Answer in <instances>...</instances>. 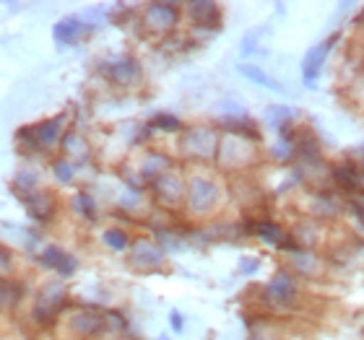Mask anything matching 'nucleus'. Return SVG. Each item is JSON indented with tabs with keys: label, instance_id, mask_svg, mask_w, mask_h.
I'll list each match as a JSON object with an SVG mask.
<instances>
[{
	"label": "nucleus",
	"instance_id": "16",
	"mask_svg": "<svg viewBox=\"0 0 364 340\" xmlns=\"http://www.w3.org/2000/svg\"><path fill=\"white\" fill-rule=\"evenodd\" d=\"M240 73H245L247 78H252V84L263 86V89H268V91H284V86L276 84V81H273L271 76H266L263 70L252 68V65H240Z\"/></svg>",
	"mask_w": 364,
	"mask_h": 340
},
{
	"label": "nucleus",
	"instance_id": "11",
	"mask_svg": "<svg viewBox=\"0 0 364 340\" xmlns=\"http://www.w3.org/2000/svg\"><path fill=\"white\" fill-rule=\"evenodd\" d=\"M331 45H333V39H331L326 47L320 45V47H315V50H310V53H307V57L302 60L304 81H307L310 86L315 84V78H318L320 68H323V62H326V55H328V50H331Z\"/></svg>",
	"mask_w": 364,
	"mask_h": 340
},
{
	"label": "nucleus",
	"instance_id": "21",
	"mask_svg": "<svg viewBox=\"0 0 364 340\" xmlns=\"http://www.w3.org/2000/svg\"><path fill=\"white\" fill-rule=\"evenodd\" d=\"M14 185L18 190H26V195H31V192H34V185H37V174L31 172V169H21V172L16 174Z\"/></svg>",
	"mask_w": 364,
	"mask_h": 340
},
{
	"label": "nucleus",
	"instance_id": "2",
	"mask_svg": "<svg viewBox=\"0 0 364 340\" xmlns=\"http://www.w3.org/2000/svg\"><path fill=\"white\" fill-rule=\"evenodd\" d=\"M130 263L136 265L138 270H151L164 263V250L161 244L151 242V239H136L130 244Z\"/></svg>",
	"mask_w": 364,
	"mask_h": 340
},
{
	"label": "nucleus",
	"instance_id": "5",
	"mask_svg": "<svg viewBox=\"0 0 364 340\" xmlns=\"http://www.w3.org/2000/svg\"><path fill=\"white\" fill-rule=\"evenodd\" d=\"M89 31H91L89 23H84L78 16H68V18H63V21L55 23L53 34L60 45H78Z\"/></svg>",
	"mask_w": 364,
	"mask_h": 340
},
{
	"label": "nucleus",
	"instance_id": "28",
	"mask_svg": "<svg viewBox=\"0 0 364 340\" xmlns=\"http://www.w3.org/2000/svg\"><path fill=\"white\" fill-rule=\"evenodd\" d=\"M351 156L357 159L359 167H364V146H362V148H354V151H351Z\"/></svg>",
	"mask_w": 364,
	"mask_h": 340
},
{
	"label": "nucleus",
	"instance_id": "24",
	"mask_svg": "<svg viewBox=\"0 0 364 340\" xmlns=\"http://www.w3.org/2000/svg\"><path fill=\"white\" fill-rule=\"evenodd\" d=\"M151 125H154V128H159V130H169V133L182 128L180 120H177V117H172V114H156V117L151 120Z\"/></svg>",
	"mask_w": 364,
	"mask_h": 340
},
{
	"label": "nucleus",
	"instance_id": "7",
	"mask_svg": "<svg viewBox=\"0 0 364 340\" xmlns=\"http://www.w3.org/2000/svg\"><path fill=\"white\" fill-rule=\"evenodd\" d=\"M266 296L276 304V307H287V304L294 302V296H296L294 280L289 278L287 273H279V275L266 286Z\"/></svg>",
	"mask_w": 364,
	"mask_h": 340
},
{
	"label": "nucleus",
	"instance_id": "1",
	"mask_svg": "<svg viewBox=\"0 0 364 340\" xmlns=\"http://www.w3.org/2000/svg\"><path fill=\"white\" fill-rule=\"evenodd\" d=\"M216 197H219V187H216L211 180H205V177H196V180H190V187H188L190 211L208 213L213 205H216Z\"/></svg>",
	"mask_w": 364,
	"mask_h": 340
},
{
	"label": "nucleus",
	"instance_id": "9",
	"mask_svg": "<svg viewBox=\"0 0 364 340\" xmlns=\"http://www.w3.org/2000/svg\"><path fill=\"white\" fill-rule=\"evenodd\" d=\"M63 302H65V288L60 283H50L45 286L42 296H39V304H37V317L45 319V317H53L55 312L60 309Z\"/></svg>",
	"mask_w": 364,
	"mask_h": 340
},
{
	"label": "nucleus",
	"instance_id": "3",
	"mask_svg": "<svg viewBox=\"0 0 364 340\" xmlns=\"http://www.w3.org/2000/svg\"><path fill=\"white\" fill-rule=\"evenodd\" d=\"M63 120H65V114L55 117V120L39 122V125H34V128H23V130H18V138H29L31 146L50 148V146H55V143H58V138H60Z\"/></svg>",
	"mask_w": 364,
	"mask_h": 340
},
{
	"label": "nucleus",
	"instance_id": "17",
	"mask_svg": "<svg viewBox=\"0 0 364 340\" xmlns=\"http://www.w3.org/2000/svg\"><path fill=\"white\" fill-rule=\"evenodd\" d=\"M105 244L109 247V250H114V252H122V250H128L130 247V236L122 231V229H107L105 231Z\"/></svg>",
	"mask_w": 364,
	"mask_h": 340
},
{
	"label": "nucleus",
	"instance_id": "22",
	"mask_svg": "<svg viewBox=\"0 0 364 340\" xmlns=\"http://www.w3.org/2000/svg\"><path fill=\"white\" fill-rule=\"evenodd\" d=\"M53 172H55V177H58V182H63V185H68V182L73 180V174H76V169H73V164H70V161L60 159V161H55V164H53Z\"/></svg>",
	"mask_w": 364,
	"mask_h": 340
},
{
	"label": "nucleus",
	"instance_id": "26",
	"mask_svg": "<svg viewBox=\"0 0 364 340\" xmlns=\"http://www.w3.org/2000/svg\"><path fill=\"white\" fill-rule=\"evenodd\" d=\"M240 268H242V273H252L255 268H258V260H250V257H245V260H240Z\"/></svg>",
	"mask_w": 364,
	"mask_h": 340
},
{
	"label": "nucleus",
	"instance_id": "4",
	"mask_svg": "<svg viewBox=\"0 0 364 340\" xmlns=\"http://www.w3.org/2000/svg\"><path fill=\"white\" fill-rule=\"evenodd\" d=\"M185 148L198 159H211L219 148V136L211 128H190L185 136Z\"/></svg>",
	"mask_w": 364,
	"mask_h": 340
},
{
	"label": "nucleus",
	"instance_id": "13",
	"mask_svg": "<svg viewBox=\"0 0 364 340\" xmlns=\"http://www.w3.org/2000/svg\"><path fill=\"white\" fill-rule=\"evenodd\" d=\"M107 317H102V314H97V312H78V314H73V319H70V327L76 330V333L81 335H94L99 333L102 327H105Z\"/></svg>",
	"mask_w": 364,
	"mask_h": 340
},
{
	"label": "nucleus",
	"instance_id": "15",
	"mask_svg": "<svg viewBox=\"0 0 364 340\" xmlns=\"http://www.w3.org/2000/svg\"><path fill=\"white\" fill-rule=\"evenodd\" d=\"M18 299H21V288H18V283L0 278V309H11V307H16Z\"/></svg>",
	"mask_w": 364,
	"mask_h": 340
},
{
	"label": "nucleus",
	"instance_id": "10",
	"mask_svg": "<svg viewBox=\"0 0 364 340\" xmlns=\"http://www.w3.org/2000/svg\"><path fill=\"white\" fill-rule=\"evenodd\" d=\"M107 76L112 78L114 84H133L141 78V65H138L133 57H120V60H114L107 65Z\"/></svg>",
	"mask_w": 364,
	"mask_h": 340
},
{
	"label": "nucleus",
	"instance_id": "23",
	"mask_svg": "<svg viewBox=\"0 0 364 340\" xmlns=\"http://www.w3.org/2000/svg\"><path fill=\"white\" fill-rule=\"evenodd\" d=\"M73 205H76L78 213H84L86 219H94V213H97V208H94V200H91L86 192H78V195L73 197Z\"/></svg>",
	"mask_w": 364,
	"mask_h": 340
},
{
	"label": "nucleus",
	"instance_id": "29",
	"mask_svg": "<svg viewBox=\"0 0 364 340\" xmlns=\"http://www.w3.org/2000/svg\"><path fill=\"white\" fill-rule=\"evenodd\" d=\"M357 216H359V221L364 224V208H357Z\"/></svg>",
	"mask_w": 364,
	"mask_h": 340
},
{
	"label": "nucleus",
	"instance_id": "19",
	"mask_svg": "<svg viewBox=\"0 0 364 340\" xmlns=\"http://www.w3.org/2000/svg\"><path fill=\"white\" fill-rule=\"evenodd\" d=\"M63 148H65V153H70V156H78L81 161L89 156V146H86L84 141L76 136V133H68V136H65V141H63Z\"/></svg>",
	"mask_w": 364,
	"mask_h": 340
},
{
	"label": "nucleus",
	"instance_id": "18",
	"mask_svg": "<svg viewBox=\"0 0 364 340\" xmlns=\"http://www.w3.org/2000/svg\"><path fill=\"white\" fill-rule=\"evenodd\" d=\"M255 234L263 236V239L271 244H281L284 239H287L284 231H281V226H276V224H271V221H258V224H255Z\"/></svg>",
	"mask_w": 364,
	"mask_h": 340
},
{
	"label": "nucleus",
	"instance_id": "25",
	"mask_svg": "<svg viewBox=\"0 0 364 340\" xmlns=\"http://www.w3.org/2000/svg\"><path fill=\"white\" fill-rule=\"evenodd\" d=\"M169 322H172V327H175V333H182V327H185V319H182L180 312H172V314H169Z\"/></svg>",
	"mask_w": 364,
	"mask_h": 340
},
{
	"label": "nucleus",
	"instance_id": "20",
	"mask_svg": "<svg viewBox=\"0 0 364 340\" xmlns=\"http://www.w3.org/2000/svg\"><path fill=\"white\" fill-rule=\"evenodd\" d=\"M190 13H193V18L198 23H205L211 21V18H216L219 8L213 6V3H190Z\"/></svg>",
	"mask_w": 364,
	"mask_h": 340
},
{
	"label": "nucleus",
	"instance_id": "27",
	"mask_svg": "<svg viewBox=\"0 0 364 340\" xmlns=\"http://www.w3.org/2000/svg\"><path fill=\"white\" fill-rule=\"evenodd\" d=\"M8 265H11V257L6 250H0V270H8Z\"/></svg>",
	"mask_w": 364,
	"mask_h": 340
},
{
	"label": "nucleus",
	"instance_id": "14",
	"mask_svg": "<svg viewBox=\"0 0 364 340\" xmlns=\"http://www.w3.org/2000/svg\"><path fill=\"white\" fill-rule=\"evenodd\" d=\"M154 192H156L164 203H177L182 195L177 174H161V177H156V180H154Z\"/></svg>",
	"mask_w": 364,
	"mask_h": 340
},
{
	"label": "nucleus",
	"instance_id": "6",
	"mask_svg": "<svg viewBox=\"0 0 364 340\" xmlns=\"http://www.w3.org/2000/svg\"><path fill=\"white\" fill-rule=\"evenodd\" d=\"M39 263L45 265V268H53V270H58L60 275H73L78 268L76 257L68 255L65 250H60V247H55V244H50V247H45V252L39 255Z\"/></svg>",
	"mask_w": 364,
	"mask_h": 340
},
{
	"label": "nucleus",
	"instance_id": "12",
	"mask_svg": "<svg viewBox=\"0 0 364 340\" xmlns=\"http://www.w3.org/2000/svg\"><path fill=\"white\" fill-rule=\"evenodd\" d=\"M23 208L34 221H45L53 216V200L45 195V192H31V195L23 197Z\"/></svg>",
	"mask_w": 364,
	"mask_h": 340
},
{
	"label": "nucleus",
	"instance_id": "8",
	"mask_svg": "<svg viewBox=\"0 0 364 340\" xmlns=\"http://www.w3.org/2000/svg\"><path fill=\"white\" fill-rule=\"evenodd\" d=\"M146 23L156 31H169L177 23V6L169 3H154L146 11Z\"/></svg>",
	"mask_w": 364,
	"mask_h": 340
}]
</instances>
